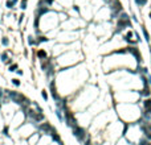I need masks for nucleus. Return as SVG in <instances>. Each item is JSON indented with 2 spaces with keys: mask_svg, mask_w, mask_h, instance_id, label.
I'll return each instance as SVG.
<instances>
[{
  "mask_svg": "<svg viewBox=\"0 0 151 145\" xmlns=\"http://www.w3.org/2000/svg\"><path fill=\"white\" fill-rule=\"evenodd\" d=\"M16 74H17V75H20V77H21V75H23L24 73H23V70H21V69H17V70H16Z\"/></svg>",
  "mask_w": 151,
  "mask_h": 145,
  "instance_id": "23",
  "label": "nucleus"
},
{
  "mask_svg": "<svg viewBox=\"0 0 151 145\" xmlns=\"http://www.w3.org/2000/svg\"><path fill=\"white\" fill-rule=\"evenodd\" d=\"M28 45L29 46H34V45H39L37 44V41H36V37H33V36H28Z\"/></svg>",
  "mask_w": 151,
  "mask_h": 145,
  "instance_id": "11",
  "label": "nucleus"
},
{
  "mask_svg": "<svg viewBox=\"0 0 151 145\" xmlns=\"http://www.w3.org/2000/svg\"><path fill=\"white\" fill-rule=\"evenodd\" d=\"M49 92H50V95H52V98H53L54 102H60L61 100V95L58 94L54 80H50V83H49Z\"/></svg>",
  "mask_w": 151,
  "mask_h": 145,
  "instance_id": "4",
  "label": "nucleus"
},
{
  "mask_svg": "<svg viewBox=\"0 0 151 145\" xmlns=\"http://www.w3.org/2000/svg\"><path fill=\"white\" fill-rule=\"evenodd\" d=\"M143 108L145 110H151V98H146L143 100Z\"/></svg>",
  "mask_w": 151,
  "mask_h": 145,
  "instance_id": "10",
  "label": "nucleus"
},
{
  "mask_svg": "<svg viewBox=\"0 0 151 145\" xmlns=\"http://www.w3.org/2000/svg\"><path fill=\"white\" fill-rule=\"evenodd\" d=\"M126 28H133V24L130 21V17L126 13H122L118 17V24H117V29H115V33H121L123 29Z\"/></svg>",
  "mask_w": 151,
  "mask_h": 145,
  "instance_id": "1",
  "label": "nucleus"
},
{
  "mask_svg": "<svg viewBox=\"0 0 151 145\" xmlns=\"http://www.w3.org/2000/svg\"><path fill=\"white\" fill-rule=\"evenodd\" d=\"M11 83L13 86H16V87H19V86L21 85V82H20V79H19V78H12V79H11Z\"/></svg>",
  "mask_w": 151,
  "mask_h": 145,
  "instance_id": "18",
  "label": "nucleus"
},
{
  "mask_svg": "<svg viewBox=\"0 0 151 145\" xmlns=\"http://www.w3.org/2000/svg\"><path fill=\"white\" fill-rule=\"evenodd\" d=\"M137 145H151V141L147 140L146 137H143V139H139V141H138Z\"/></svg>",
  "mask_w": 151,
  "mask_h": 145,
  "instance_id": "13",
  "label": "nucleus"
},
{
  "mask_svg": "<svg viewBox=\"0 0 151 145\" xmlns=\"http://www.w3.org/2000/svg\"><path fill=\"white\" fill-rule=\"evenodd\" d=\"M142 33H143V37H145V40L147 41L148 44H150V33H148V30H147V28L146 26H142Z\"/></svg>",
  "mask_w": 151,
  "mask_h": 145,
  "instance_id": "9",
  "label": "nucleus"
},
{
  "mask_svg": "<svg viewBox=\"0 0 151 145\" xmlns=\"http://www.w3.org/2000/svg\"><path fill=\"white\" fill-rule=\"evenodd\" d=\"M41 96H43V99L45 100V102H48L49 95H48V91H46V90H41Z\"/></svg>",
  "mask_w": 151,
  "mask_h": 145,
  "instance_id": "19",
  "label": "nucleus"
},
{
  "mask_svg": "<svg viewBox=\"0 0 151 145\" xmlns=\"http://www.w3.org/2000/svg\"><path fill=\"white\" fill-rule=\"evenodd\" d=\"M37 57L40 58V60H46V58H48V54H46V51L44 50V49H39V50H37Z\"/></svg>",
  "mask_w": 151,
  "mask_h": 145,
  "instance_id": "8",
  "label": "nucleus"
},
{
  "mask_svg": "<svg viewBox=\"0 0 151 145\" xmlns=\"http://www.w3.org/2000/svg\"><path fill=\"white\" fill-rule=\"evenodd\" d=\"M131 19H133V21H135V23H138V19H137V16H135V15H133V16H131Z\"/></svg>",
  "mask_w": 151,
  "mask_h": 145,
  "instance_id": "24",
  "label": "nucleus"
},
{
  "mask_svg": "<svg viewBox=\"0 0 151 145\" xmlns=\"http://www.w3.org/2000/svg\"><path fill=\"white\" fill-rule=\"evenodd\" d=\"M138 95L140 96H145V98H151V90H150V86H146V87H143L142 90H138Z\"/></svg>",
  "mask_w": 151,
  "mask_h": 145,
  "instance_id": "6",
  "label": "nucleus"
},
{
  "mask_svg": "<svg viewBox=\"0 0 151 145\" xmlns=\"http://www.w3.org/2000/svg\"><path fill=\"white\" fill-rule=\"evenodd\" d=\"M27 5H28V0H21L20 1V8L23 9H27Z\"/></svg>",
  "mask_w": 151,
  "mask_h": 145,
  "instance_id": "22",
  "label": "nucleus"
},
{
  "mask_svg": "<svg viewBox=\"0 0 151 145\" xmlns=\"http://www.w3.org/2000/svg\"><path fill=\"white\" fill-rule=\"evenodd\" d=\"M36 41H37V44H41V42H48V41H49V38H48V37H45V36H39V37H36Z\"/></svg>",
  "mask_w": 151,
  "mask_h": 145,
  "instance_id": "15",
  "label": "nucleus"
},
{
  "mask_svg": "<svg viewBox=\"0 0 151 145\" xmlns=\"http://www.w3.org/2000/svg\"><path fill=\"white\" fill-rule=\"evenodd\" d=\"M72 131H73V136L76 137L78 141H81V142H85V141H86L88 132H86V129L84 128V127H80V125H77V127H76V128H73Z\"/></svg>",
  "mask_w": 151,
  "mask_h": 145,
  "instance_id": "3",
  "label": "nucleus"
},
{
  "mask_svg": "<svg viewBox=\"0 0 151 145\" xmlns=\"http://www.w3.org/2000/svg\"><path fill=\"white\" fill-rule=\"evenodd\" d=\"M62 110H60V108H57V110H56V111H54V114H56V116L58 117V120H60V121H64V115H62Z\"/></svg>",
  "mask_w": 151,
  "mask_h": 145,
  "instance_id": "12",
  "label": "nucleus"
},
{
  "mask_svg": "<svg viewBox=\"0 0 151 145\" xmlns=\"http://www.w3.org/2000/svg\"><path fill=\"white\" fill-rule=\"evenodd\" d=\"M19 69V65H17L16 62H13L11 66H8V70L11 71V73H16V70Z\"/></svg>",
  "mask_w": 151,
  "mask_h": 145,
  "instance_id": "16",
  "label": "nucleus"
},
{
  "mask_svg": "<svg viewBox=\"0 0 151 145\" xmlns=\"http://www.w3.org/2000/svg\"><path fill=\"white\" fill-rule=\"evenodd\" d=\"M0 44H1V46H4V48L9 46V38H8V37H1V40H0Z\"/></svg>",
  "mask_w": 151,
  "mask_h": 145,
  "instance_id": "14",
  "label": "nucleus"
},
{
  "mask_svg": "<svg viewBox=\"0 0 151 145\" xmlns=\"http://www.w3.org/2000/svg\"><path fill=\"white\" fill-rule=\"evenodd\" d=\"M1 105H3V102H1V99H0V110H1Z\"/></svg>",
  "mask_w": 151,
  "mask_h": 145,
  "instance_id": "27",
  "label": "nucleus"
},
{
  "mask_svg": "<svg viewBox=\"0 0 151 145\" xmlns=\"http://www.w3.org/2000/svg\"><path fill=\"white\" fill-rule=\"evenodd\" d=\"M1 133H3L4 136H7V137L9 136V127H8V125H6V127L1 129Z\"/></svg>",
  "mask_w": 151,
  "mask_h": 145,
  "instance_id": "21",
  "label": "nucleus"
},
{
  "mask_svg": "<svg viewBox=\"0 0 151 145\" xmlns=\"http://www.w3.org/2000/svg\"><path fill=\"white\" fill-rule=\"evenodd\" d=\"M74 11H76V12H80V8H78V7L76 5V7H74Z\"/></svg>",
  "mask_w": 151,
  "mask_h": 145,
  "instance_id": "26",
  "label": "nucleus"
},
{
  "mask_svg": "<svg viewBox=\"0 0 151 145\" xmlns=\"http://www.w3.org/2000/svg\"><path fill=\"white\" fill-rule=\"evenodd\" d=\"M8 60H9V51H8V50H4V51H1V53H0V61L6 63Z\"/></svg>",
  "mask_w": 151,
  "mask_h": 145,
  "instance_id": "7",
  "label": "nucleus"
},
{
  "mask_svg": "<svg viewBox=\"0 0 151 145\" xmlns=\"http://www.w3.org/2000/svg\"><path fill=\"white\" fill-rule=\"evenodd\" d=\"M126 50H127V53H130L131 55H134L135 60L138 61V62H142V55H140L139 53V49L137 48V46H129V48H126Z\"/></svg>",
  "mask_w": 151,
  "mask_h": 145,
  "instance_id": "5",
  "label": "nucleus"
},
{
  "mask_svg": "<svg viewBox=\"0 0 151 145\" xmlns=\"http://www.w3.org/2000/svg\"><path fill=\"white\" fill-rule=\"evenodd\" d=\"M134 1H135V4L139 5V7H145L146 4H147V0H134Z\"/></svg>",
  "mask_w": 151,
  "mask_h": 145,
  "instance_id": "20",
  "label": "nucleus"
},
{
  "mask_svg": "<svg viewBox=\"0 0 151 145\" xmlns=\"http://www.w3.org/2000/svg\"><path fill=\"white\" fill-rule=\"evenodd\" d=\"M17 3V0H7V3H6V7L7 8L11 9L12 7H15V4Z\"/></svg>",
  "mask_w": 151,
  "mask_h": 145,
  "instance_id": "17",
  "label": "nucleus"
},
{
  "mask_svg": "<svg viewBox=\"0 0 151 145\" xmlns=\"http://www.w3.org/2000/svg\"><path fill=\"white\" fill-rule=\"evenodd\" d=\"M64 120H65V123H66V125H68L69 128H76L78 125V123H77V119H76V115L73 114V112H70V111H68V110H65L64 111Z\"/></svg>",
  "mask_w": 151,
  "mask_h": 145,
  "instance_id": "2",
  "label": "nucleus"
},
{
  "mask_svg": "<svg viewBox=\"0 0 151 145\" xmlns=\"http://www.w3.org/2000/svg\"><path fill=\"white\" fill-rule=\"evenodd\" d=\"M24 17H25V16H24V13H23V15L20 16V19H19V23H20V24L23 23V19H24Z\"/></svg>",
  "mask_w": 151,
  "mask_h": 145,
  "instance_id": "25",
  "label": "nucleus"
}]
</instances>
